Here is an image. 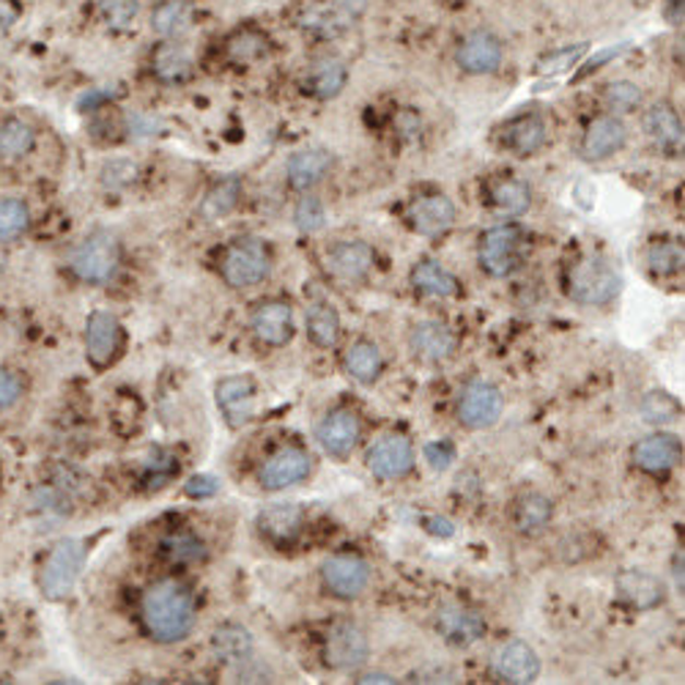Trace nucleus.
Masks as SVG:
<instances>
[{
    "mask_svg": "<svg viewBox=\"0 0 685 685\" xmlns=\"http://www.w3.org/2000/svg\"><path fill=\"white\" fill-rule=\"evenodd\" d=\"M409 219L411 228L422 237H438L453 225L455 219V206L449 197L444 195H425L417 197L409 206Z\"/></svg>",
    "mask_w": 685,
    "mask_h": 685,
    "instance_id": "20",
    "label": "nucleus"
},
{
    "mask_svg": "<svg viewBox=\"0 0 685 685\" xmlns=\"http://www.w3.org/2000/svg\"><path fill=\"white\" fill-rule=\"evenodd\" d=\"M623 291V275L603 255L579 261L567 277V293L579 304H609Z\"/></svg>",
    "mask_w": 685,
    "mask_h": 685,
    "instance_id": "2",
    "label": "nucleus"
},
{
    "mask_svg": "<svg viewBox=\"0 0 685 685\" xmlns=\"http://www.w3.org/2000/svg\"><path fill=\"white\" fill-rule=\"evenodd\" d=\"M617 592L628 606L656 609L663 601V581L647 570H623L617 576Z\"/></svg>",
    "mask_w": 685,
    "mask_h": 685,
    "instance_id": "22",
    "label": "nucleus"
},
{
    "mask_svg": "<svg viewBox=\"0 0 685 685\" xmlns=\"http://www.w3.org/2000/svg\"><path fill=\"white\" fill-rule=\"evenodd\" d=\"M680 458H683V444L677 436H669V433L641 438L634 447L636 467H641L645 472H669V469L677 467Z\"/></svg>",
    "mask_w": 685,
    "mask_h": 685,
    "instance_id": "19",
    "label": "nucleus"
},
{
    "mask_svg": "<svg viewBox=\"0 0 685 685\" xmlns=\"http://www.w3.org/2000/svg\"><path fill=\"white\" fill-rule=\"evenodd\" d=\"M31 225L28 203L20 197H0V242H14Z\"/></svg>",
    "mask_w": 685,
    "mask_h": 685,
    "instance_id": "39",
    "label": "nucleus"
},
{
    "mask_svg": "<svg viewBox=\"0 0 685 685\" xmlns=\"http://www.w3.org/2000/svg\"><path fill=\"white\" fill-rule=\"evenodd\" d=\"M304 524L302 507L297 505H272L259 516V529L272 543H291Z\"/></svg>",
    "mask_w": 685,
    "mask_h": 685,
    "instance_id": "27",
    "label": "nucleus"
},
{
    "mask_svg": "<svg viewBox=\"0 0 685 685\" xmlns=\"http://www.w3.org/2000/svg\"><path fill=\"white\" fill-rule=\"evenodd\" d=\"M551 516H554V505H551L549 496L527 494L521 496V502L516 507V527L524 534H538L549 527Z\"/></svg>",
    "mask_w": 685,
    "mask_h": 685,
    "instance_id": "34",
    "label": "nucleus"
},
{
    "mask_svg": "<svg viewBox=\"0 0 685 685\" xmlns=\"http://www.w3.org/2000/svg\"><path fill=\"white\" fill-rule=\"evenodd\" d=\"M524 233L516 225H496L480 239V266L491 277H507L521 264Z\"/></svg>",
    "mask_w": 685,
    "mask_h": 685,
    "instance_id": "6",
    "label": "nucleus"
},
{
    "mask_svg": "<svg viewBox=\"0 0 685 685\" xmlns=\"http://www.w3.org/2000/svg\"><path fill=\"white\" fill-rule=\"evenodd\" d=\"M411 349H414L417 357L422 360H447L455 349V337L453 332L444 324H436V321H422L411 329Z\"/></svg>",
    "mask_w": 685,
    "mask_h": 685,
    "instance_id": "25",
    "label": "nucleus"
},
{
    "mask_svg": "<svg viewBox=\"0 0 685 685\" xmlns=\"http://www.w3.org/2000/svg\"><path fill=\"white\" fill-rule=\"evenodd\" d=\"M672 23H683V0H672Z\"/></svg>",
    "mask_w": 685,
    "mask_h": 685,
    "instance_id": "55",
    "label": "nucleus"
},
{
    "mask_svg": "<svg viewBox=\"0 0 685 685\" xmlns=\"http://www.w3.org/2000/svg\"><path fill=\"white\" fill-rule=\"evenodd\" d=\"M23 395V384L14 376L12 371L0 368V411L9 409L12 404H17V398Z\"/></svg>",
    "mask_w": 685,
    "mask_h": 685,
    "instance_id": "49",
    "label": "nucleus"
},
{
    "mask_svg": "<svg viewBox=\"0 0 685 685\" xmlns=\"http://www.w3.org/2000/svg\"><path fill=\"white\" fill-rule=\"evenodd\" d=\"M321 574H324V585L337 598H357L360 592H365L368 581H371V567L354 554L329 556L321 567Z\"/></svg>",
    "mask_w": 685,
    "mask_h": 685,
    "instance_id": "8",
    "label": "nucleus"
},
{
    "mask_svg": "<svg viewBox=\"0 0 685 685\" xmlns=\"http://www.w3.org/2000/svg\"><path fill=\"white\" fill-rule=\"evenodd\" d=\"M382 365H384L382 351L368 340L354 342V346L349 349V354H346V371H349L351 376L362 384L376 382L378 373H382Z\"/></svg>",
    "mask_w": 685,
    "mask_h": 685,
    "instance_id": "35",
    "label": "nucleus"
},
{
    "mask_svg": "<svg viewBox=\"0 0 685 685\" xmlns=\"http://www.w3.org/2000/svg\"><path fill=\"white\" fill-rule=\"evenodd\" d=\"M20 9L14 0H0V28H9V25L17 20Z\"/></svg>",
    "mask_w": 685,
    "mask_h": 685,
    "instance_id": "53",
    "label": "nucleus"
},
{
    "mask_svg": "<svg viewBox=\"0 0 685 685\" xmlns=\"http://www.w3.org/2000/svg\"><path fill=\"white\" fill-rule=\"evenodd\" d=\"M141 3L137 0H101V17L110 28H130L137 20Z\"/></svg>",
    "mask_w": 685,
    "mask_h": 685,
    "instance_id": "46",
    "label": "nucleus"
},
{
    "mask_svg": "<svg viewBox=\"0 0 685 685\" xmlns=\"http://www.w3.org/2000/svg\"><path fill=\"white\" fill-rule=\"evenodd\" d=\"M455 61L467 74H491L502 63V41L491 31H472L458 45Z\"/></svg>",
    "mask_w": 685,
    "mask_h": 685,
    "instance_id": "13",
    "label": "nucleus"
},
{
    "mask_svg": "<svg viewBox=\"0 0 685 685\" xmlns=\"http://www.w3.org/2000/svg\"><path fill=\"white\" fill-rule=\"evenodd\" d=\"M219 483L212 478V474H195V478H190V483L184 485V494L190 496V500H208V496L217 494Z\"/></svg>",
    "mask_w": 685,
    "mask_h": 685,
    "instance_id": "51",
    "label": "nucleus"
},
{
    "mask_svg": "<svg viewBox=\"0 0 685 685\" xmlns=\"http://www.w3.org/2000/svg\"><path fill=\"white\" fill-rule=\"evenodd\" d=\"M502 417V393L489 382H474L464 389L458 400V420L469 431H483L491 428Z\"/></svg>",
    "mask_w": 685,
    "mask_h": 685,
    "instance_id": "7",
    "label": "nucleus"
},
{
    "mask_svg": "<svg viewBox=\"0 0 685 685\" xmlns=\"http://www.w3.org/2000/svg\"><path fill=\"white\" fill-rule=\"evenodd\" d=\"M360 683H395V677H389V674H384V672H371V674H365V677L360 680Z\"/></svg>",
    "mask_w": 685,
    "mask_h": 685,
    "instance_id": "54",
    "label": "nucleus"
},
{
    "mask_svg": "<svg viewBox=\"0 0 685 685\" xmlns=\"http://www.w3.org/2000/svg\"><path fill=\"white\" fill-rule=\"evenodd\" d=\"M36 143L34 127L23 119L0 121V163H17L25 154H31Z\"/></svg>",
    "mask_w": 685,
    "mask_h": 685,
    "instance_id": "30",
    "label": "nucleus"
},
{
    "mask_svg": "<svg viewBox=\"0 0 685 685\" xmlns=\"http://www.w3.org/2000/svg\"><path fill=\"white\" fill-rule=\"evenodd\" d=\"M308 335L313 337L319 346L329 349L335 346L337 337H340V315L332 304H313L308 313Z\"/></svg>",
    "mask_w": 685,
    "mask_h": 685,
    "instance_id": "38",
    "label": "nucleus"
},
{
    "mask_svg": "<svg viewBox=\"0 0 685 685\" xmlns=\"http://www.w3.org/2000/svg\"><path fill=\"white\" fill-rule=\"evenodd\" d=\"M121 266V244L119 239L107 231L91 233L80 242V248L72 253V272L77 280L88 286H105L116 277Z\"/></svg>",
    "mask_w": 685,
    "mask_h": 685,
    "instance_id": "3",
    "label": "nucleus"
},
{
    "mask_svg": "<svg viewBox=\"0 0 685 685\" xmlns=\"http://www.w3.org/2000/svg\"><path fill=\"white\" fill-rule=\"evenodd\" d=\"M332 170V154L324 148H308L288 159V184L299 192H308Z\"/></svg>",
    "mask_w": 685,
    "mask_h": 685,
    "instance_id": "24",
    "label": "nucleus"
},
{
    "mask_svg": "<svg viewBox=\"0 0 685 685\" xmlns=\"http://www.w3.org/2000/svg\"><path fill=\"white\" fill-rule=\"evenodd\" d=\"M269 250L259 239H239L223 259V277L233 288H253L269 277Z\"/></svg>",
    "mask_w": 685,
    "mask_h": 685,
    "instance_id": "5",
    "label": "nucleus"
},
{
    "mask_svg": "<svg viewBox=\"0 0 685 685\" xmlns=\"http://www.w3.org/2000/svg\"><path fill=\"white\" fill-rule=\"evenodd\" d=\"M141 617L152 639L163 641V645L181 641L195 625L192 592L176 579L157 581L143 592Z\"/></svg>",
    "mask_w": 685,
    "mask_h": 685,
    "instance_id": "1",
    "label": "nucleus"
},
{
    "mask_svg": "<svg viewBox=\"0 0 685 685\" xmlns=\"http://www.w3.org/2000/svg\"><path fill=\"white\" fill-rule=\"evenodd\" d=\"M641 414H645L647 422H656V425H666V422H674L680 417V404L666 393H650L645 400H641Z\"/></svg>",
    "mask_w": 685,
    "mask_h": 685,
    "instance_id": "44",
    "label": "nucleus"
},
{
    "mask_svg": "<svg viewBox=\"0 0 685 685\" xmlns=\"http://www.w3.org/2000/svg\"><path fill=\"white\" fill-rule=\"evenodd\" d=\"M326 264L342 280H362L373 266V250L365 242H340L329 250Z\"/></svg>",
    "mask_w": 685,
    "mask_h": 685,
    "instance_id": "23",
    "label": "nucleus"
},
{
    "mask_svg": "<svg viewBox=\"0 0 685 685\" xmlns=\"http://www.w3.org/2000/svg\"><path fill=\"white\" fill-rule=\"evenodd\" d=\"M121 346V326L119 319L105 310H96L88 315L85 324V349H88V360L96 368H105L107 362L116 357Z\"/></svg>",
    "mask_w": 685,
    "mask_h": 685,
    "instance_id": "14",
    "label": "nucleus"
},
{
    "mask_svg": "<svg viewBox=\"0 0 685 685\" xmlns=\"http://www.w3.org/2000/svg\"><path fill=\"white\" fill-rule=\"evenodd\" d=\"M253 404L255 387L248 376H231L217 384V406L231 428H242L253 420Z\"/></svg>",
    "mask_w": 685,
    "mask_h": 685,
    "instance_id": "15",
    "label": "nucleus"
},
{
    "mask_svg": "<svg viewBox=\"0 0 685 685\" xmlns=\"http://www.w3.org/2000/svg\"><path fill=\"white\" fill-rule=\"evenodd\" d=\"M152 69L163 83H181V80L190 74L192 58L181 45H176V41H165V45H159L157 50H154Z\"/></svg>",
    "mask_w": 685,
    "mask_h": 685,
    "instance_id": "32",
    "label": "nucleus"
},
{
    "mask_svg": "<svg viewBox=\"0 0 685 685\" xmlns=\"http://www.w3.org/2000/svg\"><path fill=\"white\" fill-rule=\"evenodd\" d=\"M491 201H494L496 212L505 214V217H521L529 208L532 197H529V187L518 179H502L500 184L491 192Z\"/></svg>",
    "mask_w": 685,
    "mask_h": 685,
    "instance_id": "37",
    "label": "nucleus"
},
{
    "mask_svg": "<svg viewBox=\"0 0 685 685\" xmlns=\"http://www.w3.org/2000/svg\"><path fill=\"white\" fill-rule=\"evenodd\" d=\"M253 332L266 346H286L293 337V313L286 302H266L253 313Z\"/></svg>",
    "mask_w": 685,
    "mask_h": 685,
    "instance_id": "21",
    "label": "nucleus"
},
{
    "mask_svg": "<svg viewBox=\"0 0 685 685\" xmlns=\"http://www.w3.org/2000/svg\"><path fill=\"white\" fill-rule=\"evenodd\" d=\"M606 105L609 110L634 112L641 105V88L630 80H617V83L606 85Z\"/></svg>",
    "mask_w": 685,
    "mask_h": 685,
    "instance_id": "45",
    "label": "nucleus"
},
{
    "mask_svg": "<svg viewBox=\"0 0 685 685\" xmlns=\"http://www.w3.org/2000/svg\"><path fill=\"white\" fill-rule=\"evenodd\" d=\"M425 527H428V532H433V534H438V538H453V521H447V518H442V516H431V518H425Z\"/></svg>",
    "mask_w": 685,
    "mask_h": 685,
    "instance_id": "52",
    "label": "nucleus"
},
{
    "mask_svg": "<svg viewBox=\"0 0 685 685\" xmlns=\"http://www.w3.org/2000/svg\"><path fill=\"white\" fill-rule=\"evenodd\" d=\"M360 433H362L360 417L349 409L332 411V414H326L324 420L319 422V428H315V436H319L321 447L329 455H335V458H349L351 449L360 442Z\"/></svg>",
    "mask_w": 685,
    "mask_h": 685,
    "instance_id": "11",
    "label": "nucleus"
},
{
    "mask_svg": "<svg viewBox=\"0 0 685 685\" xmlns=\"http://www.w3.org/2000/svg\"><path fill=\"white\" fill-rule=\"evenodd\" d=\"M494 672L496 677L513 685L534 683L540 674V658L527 641H510V645H505L496 652Z\"/></svg>",
    "mask_w": 685,
    "mask_h": 685,
    "instance_id": "16",
    "label": "nucleus"
},
{
    "mask_svg": "<svg viewBox=\"0 0 685 685\" xmlns=\"http://www.w3.org/2000/svg\"><path fill=\"white\" fill-rule=\"evenodd\" d=\"M293 219H297L299 231H304V233L319 231L321 225H324V219H326L324 203H321L319 197H313V195L302 197V201L297 203V212H293Z\"/></svg>",
    "mask_w": 685,
    "mask_h": 685,
    "instance_id": "47",
    "label": "nucleus"
},
{
    "mask_svg": "<svg viewBox=\"0 0 685 685\" xmlns=\"http://www.w3.org/2000/svg\"><path fill=\"white\" fill-rule=\"evenodd\" d=\"M192 7L190 0H159L152 12V31L163 39H176L190 28Z\"/></svg>",
    "mask_w": 685,
    "mask_h": 685,
    "instance_id": "29",
    "label": "nucleus"
},
{
    "mask_svg": "<svg viewBox=\"0 0 685 685\" xmlns=\"http://www.w3.org/2000/svg\"><path fill=\"white\" fill-rule=\"evenodd\" d=\"M346 80H349V69L340 58H324L313 67L310 74V88L319 99H335L342 88H346Z\"/></svg>",
    "mask_w": 685,
    "mask_h": 685,
    "instance_id": "33",
    "label": "nucleus"
},
{
    "mask_svg": "<svg viewBox=\"0 0 685 685\" xmlns=\"http://www.w3.org/2000/svg\"><path fill=\"white\" fill-rule=\"evenodd\" d=\"M266 50H269L266 36L250 28L239 31V34L231 36V41H228V56H231L233 63H253L259 61L261 56H266Z\"/></svg>",
    "mask_w": 685,
    "mask_h": 685,
    "instance_id": "42",
    "label": "nucleus"
},
{
    "mask_svg": "<svg viewBox=\"0 0 685 685\" xmlns=\"http://www.w3.org/2000/svg\"><path fill=\"white\" fill-rule=\"evenodd\" d=\"M368 636L357 625L337 623L332 625L324 641V658L332 669H357L368 658Z\"/></svg>",
    "mask_w": 685,
    "mask_h": 685,
    "instance_id": "9",
    "label": "nucleus"
},
{
    "mask_svg": "<svg viewBox=\"0 0 685 685\" xmlns=\"http://www.w3.org/2000/svg\"><path fill=\"white\" fill-rule=\"evenodd\" d=\"M625 143H628V130H625L623 121L617 116H601V119H596L587 127L585 141H581V154L592 159V163H601V159L617 154Z\"/></svg>",
    "mask_w": 685,
    "mask_h": 685,
    "instance_id": "17",
    "label": "nucleus"
},
{
    "mask_svg": "<svg viewBox=\"0 0 685 685\" xmlns=\"http://www.w3.org/2000/svg\"><path fill=\"white\" fill-rule=\"evenodd\" d=\"M549 141V127L540 116H521L505 130V146L516 157H532Z\"/></svg>",
    "mask_w": 685,
    "mask_h": 685,
    "instance_id": "26",
    "label": "nucleus"
},
{
    "mask_svg": "<svg viewBox=\"0 0 685 685\" xmlns=\"http://www.w3.org/2000/svg\"><path fill=\"white\" fill-rule=\"evenodd\" d=\"M101 176H105V184L112 187V190L130 187L137 176V165L130 163V159H112L110 165H105Z\"/></svg>",
    "mask_w": 685,
    "mask_h": 685,
    "instance_id": "48",
    "label": "nucleus"
},
{
    "mask_svg": "<svg viewBox=\"0 0 685 685\" xmlns=\"http://www.w3.org/2000/svg\"><path fill=\"white\" fill-rule=\"evenodd\" d=\"M85 540L69 538L52 549V554L47 556L45 570H41V590L52 601H61L69 592L74 590V581H77L80 570H83L85 562Z\"/></svg>",
    "mask_w": 685,
    "mask_h": 685,
    "instance_id": "4",
    "label": "nucleus"
},
{
    "mask_svg": "<svg viewBox=\"0 0 685 685\" xmlns=\"http://www.w3.org/2000/svg\"><path fill=\"white\" fill-rule=\"evenodd\" d=\"M411 286L428 297H455L458 293V280L436 261H422L411 272Z\"/></svg>",
    "mask_w": 685,
    "mask_h": 685,
    "instance_id": "31",
    "label": "nucleus"
},
{
    "mask_svg": "<svg viewBox=\"0 0 685 685\" xmlns=\"http://www.w3.org/2000/svg\"><path fill=\"white\" fill-rule=\"evenodd\" d=\"M674 579H677L680 590H683V554H680L677 562H674Z\"/></svg>",
    "mask_w": 685,
    "mask_h": 685,
    "instance_id": "56",
    "label": "nucleus"
},
{
    "mask_svg": "<svg viewBox=\"0 0 685 685\" xmlns=\"http://www.w3.org/2000/svg\"><path fill=\"white\" fill-rule=\"evenodd\" d=\"M310 474V455L299 447H283L261 467V485L266 491H283L288 485L302 483Z\"/></svg>",
    "mask_w": 685,
    "mask_h": 685,
    "instance_id": "12",
    "label": "nucleus"
},
{
    "mask_svg": "<svg viewBox=\"0 0 685 685\" xmlns=\"http://www.w3.org/2000/svg\"><path fill=\"white\" fill-rule=\"evenodd\" d=\"M425 458H428V464H431V469H436V472H444V469H447L449 464L455 461V449L449 447L447 442L425 444Z\"/></svg>",
    "mask_w": 685,
    "mask_h": 685,
    "instance_id": "50",
    "label": "nucleus"
},
{
    "mask_svg": "<svg viewBox=\"0 0 685 685\" xmlns=\"http://www.w3.org/2000/svg\"><path fill=\"white\" fill-rule=\"evenodd\" d=\"M414 464V447L406 436H382L368 449V469L382 480H398L409 474Z\"/></svg>",
    "mask_w": 685,
    "mask_h": 685,
    "instance_id": "10",
    "label": "nucleus"
},
{
    "mask_svg": "<svg viewBox=\"0 0 685 685\" xmlns=\"http://www.w3.org/2000/svg\"><path fill=\"white\" fill-rule=\"evenodd\" d=\"M239 197H242V181H239L237 176H228V179H223L219 184H214L212 190H208L206 201H203L201 206L203 217L219 219L225 217V214H231L233 208L239 206Z\"/></svg>",
    "mask_w": 685,
    "mask_h": 685,
    "instance_id": "36",
    "label": "nucleus"
},
{
    "mask_svg": "<svg viewBox=\"0 0 685 685\" xmlns=\"http://www.w3.org/2000/svg\"><path fill=\"white\" fill-rule=\"evenodd\" d=\"M436 630L453 647H469L483 636L485 623L478 612L467 606H444L436 617Z\"/></svg>",
    "mask_w": 685,
    "mask_h": 685,
    "instance_id": "18",
    "label": "nucleus"
},
{
    "mask_svg": "<svg viewBox=\"0 0 685 685\" xmlns=\"http://www.w3.org/2000/svg\"><path fill=\"white\" fill-rule=\"evenodd\" d=\"M647 264L656 277H672L683 269V244L656 242L647 250Z\"/></svg>",
    "mask_w": 685,
    "mask_h": 685,
    "instance_id": "40",
    "label": "nucleus"
},
{
    "mask_svg": "<svg viewBox=\"0 0 685 685\" xmlns=\"http://www.w3.org/2000/svg\"><path fill=\"white\" fill-rule=\"evenodd\" d=\"M647 135L661 146L674 148L683 143V121H680L677 110L672 105H652L641 119Z\"/></svg>",
    "mask_w": 685,
    "mask_h": 685,
    "instance_id": "28",
    "label": "nucleus"
},
{
    "mask_svg": "<svg viewBox=\"0 0 685 685\" xmlns=\"http://www.w3.org/2000/svg\"><path fill=\"white\" fill-rule=\"evenodd\" d=\"M214 650H217V656L225 658V661H237V658L248 656V652L253 650V639H250L248 630L239 628V625H225V628H219L217 634H214Z\"/></svg>",
    "mask_w": 685,
    "mask_h": 685,
    "instance_id": "41",
    "label": "nucleus"
},
{
    "mask_svg": "<svg viewBox=\"0 0 685 685\" xmlns=\"http://www.w3.org/2000/svg\"><path fill=\"white\" fill-rule=\"evenodd\" d=\"M163 554L168 556L170 562H176V565H187V562L203 560V556H206V545H203L195 534L176 532L163 543Z\"/></svg>",
    "mask_w": 685,
    "mask_h": 685,
    "instance_id": "43",
    "label": "nucleus"
}]
</instances>
